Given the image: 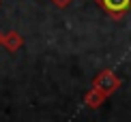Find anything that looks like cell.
Returning a JSON list of instances; mask_svg holds the SVG:
<instances>
[{"mask_svg":"<svg viewBox=\"0 0 131 122\" xmlns=\"http://www.w3.org/2000/svg\"><path fill=\"white\" fill-rule=\"evenodd\" d=\"M105 99H107V96H105L103 92H99L97 88H90V90L86 92V96H84V103L88 105L90 109H99L101 105L105 103Z\"/></svg>","mask_w":131,"mask_h":122,"instance_id":"277c9868","label":"cell"},{"mask_svg":"<svg viewBox=\"0 0 131 122\" xmlns=\"http://www.w3.org/2000/svg\"><path fill=\"white\" fill-rule=\"evenodd\" d=\"M0 2H2V0H0Z\"/></svg>","mask_w":131,"mask_h":122,"instance_id":"8992f818","label":"cell"},{"mask_svg":"<svg viewBox=\"0 0 131 122\" xmlns=\"http://www.w3.org/2000/svg\"><path fill=\"white\" fill-rule=\"evenodd\" d=\"M0 45L7 49V52L15 54V52H19V49L24 47V36H21L17 30H9V32H4V34H0Z\"/></svg>","mask_w":131,"mask_h":122,"instance_id":"3957f363","label":"cell"},{"mask_svg":"<svg viewBox=\"0 0 131 122\" xmlns=\"http://www.w3.org/2000/svg\"><path fill=\"white\" fill-rule=\"evenodd\" d=\"M92 88H97V90L103 92L105 96H110V94H114L118 88H121V77L114 73L112 69H103L101 73L95 77V81H92Z\"/></svg>","mask_w":131,"mask_h":122,"instance_id":"6da1fadb","label":"cell"},{"mask_svg":"<svg viewBox=\"0 0 131 122\" xmlns=\"http://www.w3.org/2000/svg\"><path fill=\"white\" fill-rule=\"evenodd\" d=\"M112 19H123L131 11V0H95Z\"/></svg>","mask_w":131,"mask_h":122,"instance_id":"7a4b0ae2","label":"cell"},{"mask_svg":"<svg viewBox=\"0 0 131 122\" xmlns=\"http://www.w3.org/2000/svg\"><path fill=\"white\" fill-rule=\"evenodd\" d=\"M52 2H54V4H56V7H58V9H64V7H69V4H71V2H73V0H52Z\"/></svg>","mask_w":131,"mask_h":122,"instance_id":"5b68a950","label":"cell"}]
</instances>
